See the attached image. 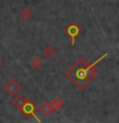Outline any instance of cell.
<instances>
[{
  "instance_id": "9",
  "label": "cell",
  "mask_w": 119,
  "mask_h": 123,
  "mask_svg": "<svg viewBox=\"0 0 119 123\" xmlns=\"http://www.w3.org/2000/svg\"><path fill=\"white\" fill-rule=\"evenodd\" d=\"M30 63H31V65H32L35 69H40L42 65H44V60H42L40 56L36 55V56H33L32 59L30 60Z\"/></svg>"
},
{
  "instance_id": "1",
  "label": "cell",
  "mask_w": 119,
  "mask_h": 123,
  "mask_svg": "<svg viewBox=\"0 0 119 123\" xmlns=\"http://www.w3.org/2000/svg\"><path fill=\"white\" fill-rule=\"evenodd\" d=\"M109 55V53H104L99 59H96L94 63H88L86 59L79 58L71 68L65 72V76L72 81L78 88L83 90L90 85L97 76V71L95 69V65L100 63L102 59Z\"/></svg>"
},
{
  "instance_id": "2",
  "label": "cell",
  "mask_w": 119,
  "mask_h": 123,
  "mask_svg": "<svg viewBox=\"0 0 119 123\" xmlns=\"http://www.w3.org/2000/svg\"><path fill=\"white\" fill-rule=\"evenodd\" d=\"M21 88H22V85L15 78H9L3 86V90L10 96H15L19 91H21Z\"/></svg>"
},
{
  "instance_id": "5",
  "label": "cell",
  "mask_w": 119,
  "mask_h": 123,
  "mask_svg": "<svg viewBox=\"0 0 119 123\" xmlns=\"http://www.w3.org/2000/svg\"><path fill=\"white\" fill-rule=\"evenodd\" d=\"M27 100H28V99H27L26 96H23V95H18V94H17V95L14 96V99H13V104H14V106L17 108V109H21V108L26 104Z\"/></svg>"
},
{
  "instance_id": "7",
  "label": "cell",
  "mask_w": 119,
  "mask_h": 123,
  "mask_svg": "<svg viewBox=\"0 0 119 123\" xmlns=\"http://www.w3.org/2000/svg\"><path fill=\"white\" fill-rule=\"evenodd\" d=\"M55 53H56V50H55V48H54V46H51V45L45 46L44 50H42V55H44L45 58H48V59L53 58L54 55H55Z\"/></svg>"
},
{
  "instance_id": "6",
  "label": "cell",
  "mask_w": 119,
  "mask_h": 123,
  "mask_svg": "<svg viewBox=\"0 0 119 123\" xmlns=\"http://www.w3.org/2000/svg\"><path fill=\"white\" fill-rule=\"evenodd\" d=\"M41 111H42V114H44V115H46V117H48V115H50V114H53L54 111H55V109H54L51 101H45L44 104H42Z\"/></svg>"
},
{
  "instance_id": "11",
  "label": "cell",
  "mask_w": 119,
  "mask_h": 123,
  "mask_svg": "<svg viewBox=\"0 0 119 123\" xmlns=\"http://www.w3.org/2000/svg\"><path fill=\"white\" fill-rule=\"evenodd\" d=\"M1 65H3V62H1V60H0V67H1Z\"/></svg>"
},
{
  "instance_id": "4",
  "label": "cell",
  "mask_w": 119,
  "mask_h": 123,
  "mask_svg": "<svg viewBox=\"0 0 119 123\" xmlns=\"http://www.w3.org/2000/svg\"><path fill=\"white\" fill-rule=\"evenodd\" d=\"M21 113L24 115V117H27V118H30V117H35L37 119V122H40V118H37V115H36V110H37V108H36V104H35L32 100H27L26 101V104L23 105L21 109Z\"/></svg>"
},
{
  "instance_id": "10",
  "label": "cell",
  "mask_w": 119,
  "mask_h": 123,
  "mask_svg": "<svg viewBox=\"0 0 119 123\" xmlns=\"http://www.w3.org/2000/svg\"><path fill=\"white\" fill-rule=\"evenodd\" d=\"M32 17H33V12L31 10V9H28V8L22 9V12H21V18L23 19V21H30Z\"/></svg>"
},
{
  "instance_id": "3",
  "label": "cell",
  "mask_w": 119,
  "mask_h": 123,
  "mask_svg": "<svg viewBox=\"0 0 119 123\" xmlns=\"http://www.w3.org/2000/svg\"><path fill=\"white\" fill-rule=\"evenodd\" d=\"M64 32H65L67 36L71 37V45L74 46L76 45V38L81 35L82 30H81V27L77 25V23H71V25H68L64 28Z\"/></svg>"
},
{
  "instance_id": "8",
  "label": "cell",
  "mask_w": 119,
  "mask_h": 123,
  "mask_svg": "<svg viewBox=\"0 0 119 123\" xmlns=\"http://www.w3.org/2000/svg\"><path fill=\"white\" fill-rule=\"evenodd\" d=\"M51 104H53V106H54V109L55 110H59L61 109L64 105H65V100L63 98H60V96H58V98H54L51 100Z\"/></svg>"
},
{
  "instance_id": "12",
  "label": "cell",
  "mask_w": 119,
  "mask_h": 123,
  "mask_svg": "<svg viewBox=\"0 0 119 123\" xmlns=\"http://www.w3.org/2000/svg\"><path fill=\"white\" fill-rule=\"evenodd\" d=\"M0 1H1V0H0Z\"/></svg>"
}]
</instances>
